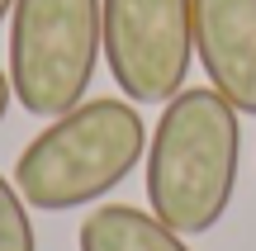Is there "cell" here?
<instances>
[{
  "label": "cell",
  "instance_id": "obj_1",
  "mask_svg": "<svg viewBox=\"0 0 256 251\" xmlns=\"http://www.w3.org/2000/svg\"><path fill=\"white\" fill-rule=\"evenodd\" d=\"M147 204L180 237H200L228 214L242 171V114L214 85L166 100L147 138Z\"/></svg>",
  "mask_w": 256,
  "mask_h": 251
},
{
  "label": "cell",
  "instance_id": "obj_2",
  "mask_svg": "<svg viewBox=\"0 0 256 251\" xmlns=\"http://www.w3.org/2000/svg\"><path fill=\"white\" fill-rule=\"evenodd\" d=\"M142 157L147 123L133 100H81L19 152L14 185L28 209L66 214L124 185Z\"/></svg>",
  "mask_w": 256,
  "mask_h": 251
},
{
  "label": "cell",
  "instance_id": "obj_3",
  "mask_svg": "<svg viewBox=\"0 0 256 251\" xmlns=\"http://www.w3.org/2000/svg\"><path fill=\"white\" fill-rule=\"evenodd\" d=\"M104 57L100 0H14L10 85L24 114L57 119L76 109Z\"/></svg>",
  "mask_w": 256,
  "mask_h": 251
},
{
  "label": "cell",
  "instance_id": "obj_4",
  "mask_svg": "<svg viewBox=\"0 0 256 251\" xmlns=\"http://www.w3.org/2000/svg\"><path fill=\"white\" fill-rule=\"evenodd\" d=\"M104 62L133 104H166L194 62L190 0H100Z\"/></svg>",
  "mask_w": 256,
  "mask_h": 251
},
{
  "label": "cell",
  "instance_id": "obj_5",
  "mask_svg": "<svg viewBox=\"0 0 256 251\" xmlns=\"http://www.w3.org/2000/svg\"><path fill=\"white\" fill-rule=\"evenodd\" d=\"M194 57L238 114H256V0H190Z\"/></svg>",
  "mask_w": 256,
  "mask_h": 251
},
{
  "label": "cell",
  "instance_id": "obj_6",
  "mask_svg": "<svg viewBox=\"0 0 256 251\" xmlns=\"http://www.w3.org/2000/svg\"><path fill=\"white\" fill-rule=\"evenodd\" d=\"M81 251H190L176 228L133 204H100L76 233Z\"/></svg>",
  "mask_w": 256,
  "mask_h": 251
},
{
  "label": "cell",
  "instance_id": "obj_7",
  "mask_svg": "<svg viewBox=\"0 0 256 251\" xmlns=\"http://www.w3.org/2000/svg\"><path fill=\"white\" fill-rule=\"evenodd\" d=\"M0 251H38L28 204L19 195V185L5 180V176H0Z\"/></svg>",
  "mask_w": 256,
  "mask_h": 251
},
{
  "label": "cell",
  "instance_id": "obj_8",
  "mask_svg": "<svg viewBox=\"0 0 256 251\" xmlns=\"http://www.w3.org/2000/svg\"><path fill=\"white\" fill-rule=\"evenodd\" d=\"M10 104H14V85H10V71H0V119H5Z\"/></svg>",
  "mask_w": 256,
  "mask_h": 251
},
{
  "label": "cell",
  "instance_id": "obj_9",
  "mask_svg": "<svg viewBox=\"0 0 256 251\" xmlns=\"http://www.w3.org/2000/svg\"><path fill=\"white\" fill-rule=\"evenodd\" d=\"M14 9V0H0V24H5V14Z\"/></svg>",
  "mask_w": 256,
  "mask_h": 251
}]
</instances>
